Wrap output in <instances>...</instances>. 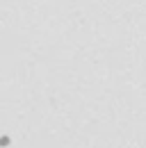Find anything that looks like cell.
Instances as JSON below:
<instances>
[{
  "label": "cell",
  "instance_id": "6da1fadb",
  "mask_svg": "<svg viewBox=\"0 0 146 148\" xmlns=\"http://www.w3.org/2000/svg\"><path fill=\"white\" fill-rule=\"evenodd\" d=\"M12 146V139H9V134H0V148H7Z\"/></svg>",
  "mask_w": 146,
  "mask_h": 148
}]
</instances>
